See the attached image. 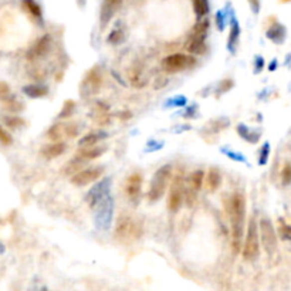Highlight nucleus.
I'll use <instances>...</instances> for the list:
<instances>
[{"label":"nucleus","instance_id":"nucleus-1","mask_svg":"<svg viewBox=\"0 0 291 291\" xmlns=\"http://www.w3.org/2000/svg\"><path fill=\"white\" fill-rule=\"evenodd\" d=\"M229 217H230L232 250L233 254H239L242 253L244 229H246V197L242 192H236L230 197Z\"/></svg>","mask_w":291,"mask_h":291},{"label":"nucleus","instance_id":"nucleus-2","mask_svg":"<svg viewBox=\"0 0 291 291\" xmlns=\"http://www.w3.org/2000/svg\"><path fill=\"white\" fill-rule=\"evenodd\" d=\"M172 180V166L170 165H162L159 169L156 170L150 180L149 192H148V199L150 202H156L163 197L166 189L169 186Z\"/></svg>","mask_w":291,"mask_h":291},{"label":"nucleus","instance_id":"nucleus-3","mask_svg":"<svg viewBox=\"0 0 291 291\" xmlns=\"http://www.w3.org/2000/svg\"><path fill=\"white\" fill-rule=\"evenodd\" d=\"M242 254L244 260H256L260 254V237H259V226L256 219L252 217L249 220L247 232L244 235L243 246H242Z\"/></svg>","mask_w":291,"mask_h":291},{"label":"nucleus","instance_id":"nucleus-4","mask_svg":"<svg viewBox=\"0 0 291 291\" xmlns=\"http://www.w3.org/2000/svg\"><path fill=\"white\" fill-rule=\"evenodd\" d=\"M142 236V226L132 219L131 216H121L117 227H115V237L121 243H134L140 240Z\"/></svg>","mask_w":291,"mask_h":291},{"label":"nucleus","instance_id":"nucleus-5","mask_svg":"<svg viewBox=\"0 0 291 291\" xmlns=\"http://www.w3.org/2000/svg\"><path fill=\"white\" fill-rule=\"evenodd\" d=\"M259 237L267 254H274L277 250V235L273 222L269 217H262L259 222Z\"/></svg>","mask_w":291,"mask_h":291},{"label":"nucleus","instance_id":"nucleus-6","mask_svg":"<svg viewBox=\"0 0 291 291\" xmlns=\"http://www.w3.org/2000/svg\"><path fill=\"white\" fill-rule=\"evenodd\" d=\"M185 202V178L182 175H176L170 180L169 195H168V209L172 213L179 212Z\"/></svg>","mask_w":291,"mask_h":291},{"label":"nucleus","instance_id":"nucleus-7","mask_svg":"<svg viewBox=\"0 0 291 291\" xmlns=\"http://www.w3.org/2000/svg\"><path fill=\"white\" fill-rule=\"evenodd\" d=\"M195 64H196L195 57L183 54V53H173V54L165 57L162 60V68L166 73H169V74H175V73H179V71H183V70L195 66Z\"/></svg>","mask_w":291,"mask_h":291},{"label":"nucleus","instance_id":"nucleus-8","mask_svg":"<svg viewBox=\"0 0 291 291\" xmlns=\"http://www.w3.org/2000/svg\"><path fill=\"white\" fill-rule=\"evenodd\" d=\"M104 77L101 70L98 67H93L87 74H85L84 80L81 83V95L83 97H93V95L98 94L101 87H103Z\"/></svg>","mask_w":291,"mask_h":291},{"label":"nucleus","instance_id":"nucleus-9","mask_svg":"<svg viewBox=\"0 0 291 291\" xmlns=\"http://www.w3.org/2000/svg\"><path fill=\"white\" fill-rule=\"evenodd\" d=\"M97 215H95V225L101 230H108L111 222H113V213H114V199L111 195L104 199L103 202H100L97 206Z\"/></svg>","mask_w":291,"mask_h":291},{"label":"nucleus","instance_id":"nucleus-10","mask_svg":"<svg viewBox=\"0 0 291 291\" xmlns=\"http://www.w3.org/2000/svg\"><path fill=\"white\" fill-rule=\"evenodd\" d=\"M205 183V172L202 169L193 170L185 182V200L188 206H192L196 200L197 193Z\"/></svg>","mask_w":291,"mask_h":291},{"label":"nucleus","instance_id":"nucleus-11","mask_svg":"<svg viewBox=\"0 0 291 291\" xmlns=\"http://www.w3.org/2000/svg\"><path fill=\"white\" fill-rule=\"evenodd\" d=\"M103 175V166H88V168H84V169H81L80 172H77L74 176H71V183L74 186L83 188V186H87L90 183L97 182Z\"/></svg>","mask_w":291,"mask_h":291},{"label":"nucleus","instance_id":"nucleus-12","mask_svg":"<svg viewBox=\"0 0 291 291\" xmlns=\"http://www.w3.org/2000/svg\"><path fill=\"white\" fill-rule=\"evenodd\" d=\"M51 48V36L50 34H44L41 37H38L31 47L27 50V57L28 61H37L40 58H43L44 56H47L48 51Z\"/></svg>","mask_w":291,"mask_h":291},{"label":"nucleus","instance_id":"nucleus-13","mask_svg":"<svg viewBox=\"0 0 291 291\" xmlns=\"http://www.w3.org/2000/svg\"><path fill=\"white\" fill-rule=\"evenodd\" d=\"M110 189H111V179L108 178L100 180V183H97L95 186L90 189V192L87 193V202L90 203V206L95 209L100 202H103L110 195Z\"/></svg>","mask_w":291,"mask_h":291},{"label":"nucleus","instance_id":"nucleus-14","mask_svg":"<svg viewBox=\"0 0 291 291\" xmlns=\"http://www.w3.org/2000/svg\"><path fill=\"white\" fill-rule=\"evenodd\" d=\"M142 183H144V179L140 173H132L127 179V185H125V192H127V196L131 199L132 202L138 200L142 193Z\"/></svg>","mask_w":291,"mask_h":291},{"label":"nucleus","instance_id":"nucleus-15","mask_svg":"<svg viewBox=\"0 0 291 291\" xmlns=\"http://www.w3.org/2000/svg\"><path fill=\"white\" fill-rule=\"evenodd\" d=\"M107 152V146L105 145H95V146H88V148H78L75 152V159L80 162H88V160H94L100 156H103L104 153Z\"/></svg>","mask_w":291,"mask_h":291},{"label":"nucleus","instance_id":"nucleus-16","mask_svg":"<svg viewBox=\"0 0 291 291\" xmlns=\"http://www.w3.org/2000/svg\"><path fill=\"white\" fill-rule=\"evenodd\" d=\"M67 149L66 142H51L44 145L41 149H40V155L44 158V159H56L58 156H61Z\"/></svg>","mask_w":291,"mask_h":291},{"label":"nucleus","instance_id":"nucleus-17","mask_svg":"<svg viewBox=\"0 0 291 291\" xmlns=\"http://www.w3.org/2000/svg\"><path fill=\"white\" fill-rule=\"evenodd\" d=\"M108 138V134L105 131H91L88 134L83 135L80 140H78V148H88V146H95L98 145L100 142H103L104 140Z\"/></svg>","mask_w":291,"mask_h":291},{"label":"nucleus","instance_id":"nucleus-18","mask_svg":"<svg viewBox=\"0 0 291 291\" xmlns=\"http://www.w3.org/2000/svg\"><path fill=\"white\" fill-rule=\"evenodd\" d=\"M205 183H206V189L213 193L216 192L217 189L220 188L222 185V173L220 170L216 169V168H212V169L207 172V175H205Z\"/></svg>","mask_w":291,"mask_h":291},{"label":"nucleus","instance_id":"nucleus-19","mask_svg":"<svg viewBox=\"0 0 291 291\" xmlns=\"http://www.w3.org/2000/svg\"><path fill=\"white\" fill-rule=\"evenodd\" d=\"M1 108L6 113H10L11 115H16L17 113H21L24 110V104L20 103L16 97L7 95V97L1 98Z\"/></svg>","mask_w":291,"mask_h":291},{"label":"nucleus","instance_id":"nucleus-20","mask_svg":"<svg viewBox=\"0 0 291 291\" xmlns=\"http://www.w3.org/2000/svg\"><path fill=\"white\" fill-rule=\"evenodd\" d=\"M122 0H104L103 9H101V20L103 23H108V20L114 16L117 9L121 6Z\"/></svg>","mask_w":291,"mask_h":291},{"label":"nucleus","instance_id":"nucleus-21","mask_svg":"<svg viewBox=\"0 0 291 291\" xmlns=\"http://www.w3.org/2000/svg\"><path fill=\"white\" fill-rule=\"evenodd\" d=\"M23 93L28 98H43L48 94V87L41 84H28L23 87Z\"/></svg>","mask_w":291,"mask_h":291},{"label":"nucleus","instance_id":"nucleus-22","mask_svg":"<svg viewBox=\"0 0 291 291\" xmlns=\"http://www.w3.org/2000/svg\"><path fill=\"white\" fill-rule=\"evenodd\" d=\"M128 80L131 81V84L135 88H144L146 85V83H148V80L144 75L141 68H137V67H132L131 70L128 71Z\"/></svg>","mask_w":291,"mask_h":291},{"label":"nucleus","instance_id":"nucleus-23","mask_svg":"<svg viewBox=\"0 0 291 291\" xmlns=\"http://www.w3.org/2000/svg\"><path fill=\"white\" fill-rule=\"evenodd\" d=\"M186 50H188L190 54H193V56L205 54V51H206L205 40H202V38L190 37L188 40V43H186Z\"/></svg>","mask_w":291,"mask_h":291},{"label":"nucleus","instance_id":"nucleus-24","mask_svg":"<svg viewBox=\"0 0 291 291\" xmlns=\"http://www.w3.org/2000/svg\"><path fill=\"white\" fill-rule=\"evenodd\" d=\"M47 138L51 142H61L63 138H66L64 122H57V124H53V125L48 128Z\"/></svg>","mask_w":291,"mask_h":291},{"label":"nucleus","instance_id":"nucleus-25","mask_svg":"<svg viewBox=\"0 0 291 291\" xmlns=\"http://www.w3.org/2000/svg\"><path fill=\"white\" fill-rule=\"evenodd\" d=\"M237 134L240 135V138H243L244 141L250 142V144H257L259 140H260V134L256 131H252L244 124H239L237 125Z\"/></svg>","mask_w":291,"mask_h":291},{"label":"nucleus","instance_id":"nucleus-26","mask_svg":"<svg viewBox=\"0 0 291 291\" xmlns=\"http://www.w3.org/2000/svg\"><path fill=\"white\" fill-rule=\"evenodd\" d=\"M21 4H23V9L26 10L28 16H31L33 19H41V7L34 0H23Z\"/></svg>","mask_w":291,"mask_h":291},{"label":"nucleus","instance_id":"nucleus-27","mask_svg":"<svg viewBox=\"0 0 291 291\" xmlns=\"http://www.w3.org/2000/svg\"><path fill=\"white\" fill-rule=\"evenodd\" d=\"M3 122H4V125L10 128V130H19V128H23L24 125H26V121L19 117V115H4L3 117Z\"/></svg>","mask_w":291,"mask_h":291},{"label":"nucleus","instance_id":"nucleus-28","mask_svg":"<svg viewBox=\"0 0 291 291\" xmlns=\"http://www.w3.org/2000/svg\"><path fill=\"white\" fill-rule=\"evenodd\" d=\"M193 10L199 19H203L209 13V1L207 0H192Z\"/></svg>","mask_w":291,"mask_h":291},{"label":"nucleus","instance_id":"nucleus-29","mask_svg":"<svg viewBox=\"0 0 291 291\" xmlns=\"http://www.w3.org/2000/svg\"><path fill=\"white\" fill-rule=\"evenodd\" d=\"M75 108H77V104L73 100H67L66 103L63 104V108L58 114V118L60 120H68L73 114L75 113Z\"/></svg>","mask_w":291,"mask_h":291},{"label":"nucleus","instance_id":"nucleus-30","mask_svg":"<svg viewBox=\"0 0 291 291\" xmlns=\"http://www.w3.org/2000/svg\"><path fill=\"white\" fill-rule=\"evenodd\" d=\"M83 162H80V160L74 159L71 160V162H68L66 166H64V170H63V173L67 175V176H74L77 172H80L81 168H83Z\"/></svg>","mask_w":291,"mask_h":291},{"label":"nucleus","instance_id":"nucleus-31","mask_svg":"<svg viewBox=\"0 0 291 291\" xmlns=\"http://www.w3.org/2000/svg\"><path fill=\"white\" fill-rule=\"evenodd\" d=\"M237 41H239V26H237V23H235V24L232 26L230 36H229V41H227V48H229L230 53H235Z\"/></svg>","mask_w":291,"mask_h":291},{"label":"nucleus","instance_id":"nucleus-32","mask_svg":"<svg viewBox=\"0 0 291 291\" xmlns=\"http://www.w3.org/2000/svg\"><path fill=\"white\" fill-rule=\"evenodd\" d=\"M267 37L273 40L274 43H282L284 38V28L282 26H273L269 31H267Z\"/></svg>","mask_w":291,"mask_h":291},{"label":"nucleus","instance_id":"nucleus-33","mask_svg":"<svg viewBox=\"0 0 291 291\" xmlns=\"http://www.w3.org/2000/svg\"><path fill=\"white\" fill-rule=\"evenodd\" d=\"M279 235L283 240H291V225L286 223L284 220H279Z\"/></svg>","mask_w":291,"mask_h":291},{"label":"nucleus","instance_id":"nucleus-34","mask_svg":"<svg viewBox=\"0 0 291 291\" xmlns=\"http://www.w3.org/2000/svg\"><path fill=\"white\" fill-rule=\"evenodd\" d=\"M233 87H235V81H233L232 78H225V80H222V81L219 83V85H217V95L229 93Z\"/></svg>","mask_w":291,"mask_h":291},{"label":"nucleus","instance_id":"nucleus-35","mask_svg":"<svg viewBox=\"0 0 291 291\" xmlns=\"http://www.w3.org/2000/svg\"><path fill=\"white\" fill-rule=\"evenodd\" d=\"M0 144L3 146H10L13 144V137L10 135V132L3 125H0Z\"/></svg>","mask_w":291,"mask_h":291},{"label":"nucleus","instance_id":"nucleus-36","mask_svg":"<svg viewBox=\"0 0 291 291\" xmlns=\"http://www.w3.org/2000/svg\"><path fill=\"white\" fill-rule=\"evenodd\" d=\"M282 182L284 186L291 185V163L290 162H286L282 170Z\"/></svg>","mask_w":291,"mask_h":291},{"label":"nucleus","instance_id":"nucleus-37","mask_svg":"<svg viewBox=\"0 0 291 291\" xmlns=\"http://www.w3.org/2000/svg\"><path fill=\"white\" fill-rule=\"evenodd\" d=\"M166 101L168 103L165 104V107H183V105H186V103H188V100H186L185 95H176V97L169 98Z\"/></svg>","mask_w":291,"mask_h":291},{"label":"nucleus","instance_id":"nucleus-38","mask_svg":"<svg viewBox=\"0 0 291 291\" xmlns=\"http://www.w3.org/2000/svg\"><path fill=\"white\" fill-rule=\"evenodd\" d=\"M222 153H225L227 158H230L232 160H237V162H246L244 159V156L242 153H239V152H235V150H230L229 148H222Z\"/></svg>","mask_w":291,"mask_h":291},{"label":"nucleus","instance_id":"nucleus-39","mask_svg":"<svg viewBox=\"0 0 291 291\" xmlns=\"http://www.w3.org/2000/svg\"><path fill=\"white\" fill-rule=\"evenodd\" d=\"M269 155H270V145L269 144H264L260 149V153H259V163L260 165H266L267 163V159H269Z\"/></svg>","mask_w":291,"mask_h":291},{"label":"nucleus","instance_id":"nucleus-40","mask_svg":"<svg viewBox=\"0 0 291 291\" xmlns=\"http://www.w3.org/2000/svg\"><path fill=\"white\" fill-rule=\"evenodd\" d=\"M122 40V33L121 31H113L110 36H108V43H111V44H118L120 41Z\"/></svg>","mask_w":291,"mask_h":291},{"label":"nucleus","instance_id":"nucleus-41","mask_svg":"<svg viewBox=\"0 0 291 291\" xmlns=\"http://www.w3.org/2000/svg\"><path fill=\"white\" fill-rule=\"evenodd\" d=\"M10 95V85L4 81H0V100Z\"/></svg>","mask_w":291,"mask_h":291},{"label":"nucleus","instance_id":"nucleus-42","mask_svg":"<svg viewBox=\"0 0 291 291\" xmlns=\"http://www.w3.org/2000/svg\"><path fill=\"white\" fill-rule=\"evenodd\" d=\"M254 67H256V73H260L262 70H263V67H264V60L262 58V57H257L256 58V61H254Z\"/></svg>","mask_w":291,"mask_h":291},{"label":"nucleus","instance_id":"nucleus-43","mask_svg":"<svg viewBox=\"0 0 291 291\" xmlns=\"http://www.w3.org/2000/svg\"><path fill=\"white\" fill-rule=\"evenodd\" d=\"M132 117L131 111H121V114H118V118L120 120H130Z\"/></svg>","mask_w":291,"mask_h":291},{"label":"nucleus","instance_id":"nucleus-44","mask_svg":"<svg viewBox=\"0 0 291 291\" xmlns=\"http://www.w3.org/2000/svg\"><path fill=\"white\" fill-rule=\"evenodd\" d=\"M276 66H277V63H276V61H273V63H272V67H269V68H270V70H272V71H273V70L276 68Z\"/></svg>","mask_w":291,"mask_h":291},{"label":"nucleus","instance_id":"nucleus-45","mask_svg":"<svg viewBox=\"0 0 291 291\" xmlns=\"http://www.w3.org/2000/svg\"><path fill=\"white\" fill-rule=\"evenodd\" d=\"M41 291H47V290H46V289H43V290H41Z\"/></svg>","mask_w":291,"mask_h":291}]
</instances>
